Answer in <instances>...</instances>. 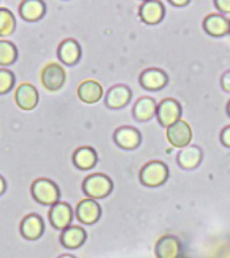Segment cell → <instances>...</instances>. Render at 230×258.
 <instances>
[{
    "instance_id": "obj_1",
    "label": "cell",
    "mask_w": 230,
    "mask_h": 258,
    "mask_svg": "<svg viewBox=\"0 0 230 258\" xmlns=\"http://www.w3.org/2000/svg\"><path fill=\"white\" fill-rule=\"evenodd\" d=\"M31 194L38 203L44 206H54L60 199V188L50 179L40 177L36 179L31 185Z\"/></svg>"
},
{
    "instance_id": "obj_2",
    "label": "cell",
    "mask_w": 230,
    "mask_h": 258,
    "mask_svg": "<svg viewBox=\"0 0 230 258\" xmlns=\"http://www.w3.org/2000/svg\"><path fill=\"white\" fill-rule=\"evenodd\" d=\"M113 188L110 177L104 173H93L84 180L82 189L89 197V199H102L108 197Z\"/></svg>"
},
{
    "instance_id": "obj_3",
    "label": "cell",
    "mask_w": 230,
    "mask_h": 258,
    "mask_svg": "<svg viewBox=\"0 0 230 258\" xmlns=\"http://www.w3.org/2000/svg\"><path fill=\"white\" fill-rule=\"evenodd\" d=\"M168 177V167L161 161H149L141 168L140 181L147 187H159Z\"/></svg>"
},
{
    "instance_id": "obj_4",
    "label": "cell",
    "mask_w": 230,
    "mask_h": 258,
    "mask_svg": "<svg viewBox=\"0 0 230 258\" xmlns=\"http://www.w3.org/2000/svg\"><path fill=\"white\" fill-rule=\"evenodd\" d=\"M40 81L44 88L50 92H56L65 85L66 81V72L65 69L58 63H47L44 64L42 72H40Z\"/></svg>"
},
{
    "instance_id": "obj_5",
    "label": "cell",
    "mask_w": 230,
    "mask_h": 258,
    "mask_svg": "<svg viewBox=\"0 0 230 258\" xmlns=\"http://www.w3.org/2000/svg\"><path fill=\"white\" fill-rule=\"evenodd\" d=\"M182 116V106L177 100L174 98H165L157 105L156 117L159 124L161 126L168 128L172 124H175L177 121L181 120Z\"/></svg>"
},
{
    "instance_id": "obj_6",
    "label": "cell",
    "mask_w": 230,
    "mask_h": 258,
    "mask_svg": "<svg viewBox=\"0 0 230 258\" xmlns=\"http://www.w3.org/2000/svg\"><path fill=\"white\" fill-rule=\"evenodd\" d=\"M191 137H193V131L190 125L183 120L177 121L175 124L167 128V140L177 148H186L190 144Z\"/></svg>"
},
{
    "instance_id": "obj_7",
    "label": "cell",
    "mask_w": 230,
    "mask_h": 258,
    "mask_svg": "<svg viewBox=\"0 0 230 258\" xmlns=\"http://www.w3.org/2000/svg\"><path fill=\"white\" fill-rule=\"evenodd\" d=\"M76 215L84 225H93L101 217V207L94 199H84L77 205Z\"/></svg>"
},
{
    "instance_id": "obj_8",
    "label": "cell",
    "mask_w": 230,
    "mask_h": 258,
    "mask_svg": "<svg viewBox=\"0 0 230 258\" xmlns=\"http://www.w3.org/2000/svg\"><path fill=\"white\" fill-rule=\"evenodd\" d=\"M15 100L16 104L19 105V108H22L23 110H32L38 105L39 94H38L35 86H32L28 82H23L16 89Z\"/></svg>"
},
{
    "instance_id": "obj_9",
    "label": "cell",
    "mask_w": 230,
    "mask_h": 258,
    "mask_svg": "<svg viewBox=\"0 0 230 258\" xmlns=\"http://www.w3.org/2000/svg\"><path fill=\"white\" fill-rule=\"evenodd\" d=\"M48 217H50L51 225L54 226L55 229L65 230L68 229L69 226H70V223H72L73 210L68 203L58 202L56 205L51 206L50 213H48Z\"/></svg>"
},
{
    "instance_id": "obj_10",
    "label": "cell",
    "mask_w": 230,
    "mask_h": 258,
    "mask_svg": "<svg viewBox=\"0 0 230 258\" xmlns=\"http://www.w3.org/2000/svg\"><path fill=\"white\" fill-rule=\"evenodd\" d=\"M113 137H114L116 144L120 148L127 149V151L136 149L141 143L140 132L137 129L132 128V126H121V128L116 129Z\"/></svg>"
},
{
    "instance_id": "obj_11",
    "label": "cell",
    "mask_w": 230,
    "mask_h": 258,
    "mask_svg": "<svg viewBox=\"0 0 230 258\" xmlns=\"http://www.w3.org/2000/svg\"><path fill=\"white\" fill-rule=\"evenodd\" d=\"M132 97V92L125 85H116L109 89L108 94L105 97V104L110 109H121L128 105Z\"/></svg>"
},
{
    "instance_id": "obj_12",
    "label": "cell",
    "mask_w": 230,
    "mask_h": 258,
    "mask_svg": "<svg viewBox=\"0 0 230 258\" xmlns=\"http://www.w3.org/2000/svg\"><path fill=\"white\" fill-rule=\"evenodd\" d=\"M203 28L209 35L219 38L230 34V20L226 19L223 15L210 14L203 20Z\"/></svg>"
},
{
    "instance_id": "obj_13",
    "label": "cell",
    "mask_w": 230,
    "mask_h": 258,
    "mask_svg": "<svg viewBox=\"0 0 230 258\" xmlns=\"http://www.w3.org/2000/svg\"><path fill=\"white\" fill-rule=\"evenodd\" d=\"M168 82V77L160 69H147L141 73L140 84L147 90H160Z\"/></svg>"
},
{
    "instance_id": "obj_14",
    "label": "cell",
    "mask_w": 230,
    "mask_h": 258,
    "mask_svg": "<svg viewBox=\"0 0 230 258\" xmlns=\"http://www.w3.org/2000/svg\"><path fill=\"white\" fill-rule=\"evenodd\" d=\"M140 18L147 24H157L164 18V6L157 0L144 2L140 6Z\"/></svg>"
},
{
    "instance_id": "obj_15",
    "label": "cell",
    "mask_w": 230,
    "mask_h": 258,
    "mask_svg": "<svg viewBox=\"0 0 230 258\" xmlns=\"http://www.w3.org/2000/svg\"><path fill=\"white\" fill-rule=\"evenodd\" d=\"M102 86H101L97 81L86 80L81 82L78 89H77V94L80 97L81 101H84L85 104H96L100 101L102 97Z\"/></svg>"
},
{
    "instance_id": "obj_16",
    "label": "cell",
    "mask_w": 230,
    "mask_h": 258,
    "mask_svg": "<svg viewBox=\"0 0 230 258\" xmlns=\"http://www.w3.org/2000/svg\"><path fill=\"white\" fill-rule=\"evenodd\" d=\"M20 233L26 239H38L43 233V221L38 214H30L20 223Z\"/></svg>"
},
{
    "instance_id": "obj_17",
    "label": "cell",
    "mask_w": 230,
    "mask_h": 258,
    "mask_svg": "<svg viewBox=\"0 0 230 258\" xmlns=\"http://www.w3.org/2000/svg\"><path fill=\"white\" fill-rule=\"evenodd\" d=\"M156 258H178L181 254V243L172 235H164L155 246Z\"/></svg>"
},
{
    "instance_id": "obj_18",
    "label": "cell",
    "mask_w": 230,
    "mask_h": 258,
    "mask_svg": "<svg viewBox=\"0 0 230 258\" xmlns=\"http://www.w3.org/2000/svg\"><path fill=\"white\" fill-rule=\"evenodd\" d=\"M58 58L65 64H76L81 58V47L74 39H65L58 47Z\"/></svg>"
},
{
    "instance_id": "obj_19",
    "label": "cell",
    "mask_w": 230,
    "mask_h": 258,
    "mask_svg": "<svg viewBox=\"0 0 230 258\" xmlns=\"http://www.w3.org/2000/svg\"><path fill=\"white\" fill-rule=\"evenodd\" d=\"M86 241V231L80 226H69L61 235V243L68 249H77Z\"/></svg>"
},
{
    "instance_id": "obj_20",
    "label": "cell",
    "mask_w": 230,
    "mask_h": 258,
    "mask_svg": "<svg viewBox=\"0 0 230 258\" xmlns=\"http://www.w3.org/2000/svg\"><path fill=\"white\" fill-rule=\"evenodd\" d=\"M46 12V6L42 0H24L19 6V14L27 22L39 20Z\"/></svg>"
},
{
    "instance_id": "obj_21",
    "label": "cell",
    "mask_w": 230,
    "mask_h": 258,
    "mask_svg": "<svg viewBox=\"0 0 230 258\" xmlns=\"http://www.w3.org/2000/svg\"><path fill=\"white\" fill-rule=\"evenodd\" d=\"M202 151L197 145L186 147L178 153V163L183 169H194L201 164Z\"/></svg>"
},
{
    "instance_id": "obj_22",
    "label": "cell",
    "mask_w": 230,
    "mask_h": 258,
    "mask_svg": "<svg viewBox=\"0 0 230 258\" xmlns=\"http://www.w3.org/2000/svg\"><path fill=\"white\" fill-rule=\"evenodd\" d=\"M73 163L77 168L86 171L92 169L97 164V153L90 147H81L73 155Z\"/></svg>"
},
{
    "instance_id": "obj_23",
    "label": "cell",
    "mask_w": 230,
    "mask_h": 258,
    "mask_svg": "<svg viewBox=\"0 0 230 258\" xmlns=\"http://www.w3.org/2000/svg\"><path fill=\"white\" fill-rule=\"evenodd\" d=\"M157 105L151 97H143L133 106V117L139 121H147L156 114Z\"/></svg>"
},
{
    "instance_id": "obj_24",
    "label": "cell",
    "mask_w": 230,
    "mask_h": 258,
    "mask_svg": "<svg viewBox=\"0 0 230 258\" xmlns=\"http://www.w3.org/2000/svg\"><path fill=\"white\" fill-rule=\"evenodd\" d=\"M15 16L8 8L0 7V36L11 35L15 31Z\"/></svg>"
},
{
    "instance_id": "obj_25",
    "label": "cell",
    "mask_w": 230,
    "mask_h": 258,
    "mask_svg": "<svg viewBox=\"0 0 230 258\" xmlns=\"http://www.w3.org/2000/svg\"><path fill=\"white\" fill-rule=\"evenodd\" d=\"M18 58V50L12 42L8 40H0V64L7 66L12 64Z\"/></svg>"
},
{
    "instance_id": "obj_26",
    "label": "cell",
    "mask_w": 230,
    "mask_h": 258,
    "mask_svg": "<svg viewBox=\"0 0 230 258\" xmlns=\"http://www.w3.org/2000/svg\"><path fill=\"white\" fill-rule=\"evenodd\" d=\"M14 84H15L14 73L7 69H0V94L10 92Z\"/></svg>"
},
{
    "instance_id": "obj_27",
    "label": "cell",
    "mask_w": 230,
    "mask_h": 258,
    "mask_svg": "<svg viewBox=\"0 0 230 258\" xmlns=\"http://www.w3.org/2000/svg\"><path fill=\"white\" fill-rule=\"evenodd\" d=\"M214 4L223 14H230V0H215Z\"/></svg>"
},
{
    "instance_id": "obj_28",
    "label": "cell",
    "mask_w": 230,
    "mask_h": 258,
    "mask_svg": "<svg viewBox=\"0 0 230 258\" xmlns=\"http://www.w3.org/2000/svg\"><path fill=\"white\" fill-rule=\"evenodd\" d=\"M221 143L225 145V147L230 148V125L229 126H226V128L221 132Z\"/></svg>"
},
{
    "instance_id": "obj_29",
    "label": "cell",
    "mask_w": 230,
    "mask_h": 258,
    "mask_svg": "<svg viewBox=\"0 0 230 258\" xmlns=\"http://www.w3.org/2000/svg\"><path fill=\"white\" fill-rule=\"evenodd\" d=\"M221 85L223 90L227 93H230V70L229 72H226L223 76H222V80H221Z\"/></svg>"
},
{
    "instance_id": "obj_30",
    "label": "cell",
    "mask_w": 230,
    "mask_h": 258,
    "mask_svg": "<svg viewBox=\"0 0 230 258\" xmlns=\"http://www.w3.org/2000/svg\"><path fill=\"white\" fill-rule=\"evenodd\" d=\"M169 4H171V6H177V7H182V6L189 4V2H187V0H183V2H174V0H169Z\"/></svg>"
},
{
    "instance_id": "obj_31",
    "label": "cell",
    "mask_w": 230,
    "mask_h": 258,
    "mask_svg": "<svg viewBox=\"0 0 230 258\" xmlns=\"http://www.w3.org/2000/svg\"><path fill=\"white\" fill-rule=\"evenodd\" d=\"M6 191V180L3 179V176H0V195Z\"/></svg>"
},
{
    "instance_id": "obj_32",
    "label": "cell",
    "mask_w": 230,
    "mask_h": 258,
    "mask_svg": "<svg viewBox=\"0 0 230 258\" xmlns=\"http://www.w3.org/2000/svg\"><path fill=\"white\" fill-rule=\"evenodd\" d=\"M60 258H74L73 255H69V254H65V255H61Z\"/></svg>"
},
{
    "instance_id": "obj_33",
    "label": "cell",
    "mask_w": 230,
    "mask_h": 258,
    "mask_svg": "<svg viewBox=\"0 0 230 258\" xmlns=\"http://www.w3.org/2000/svg\"><path fill=\"white\" fill-rule=\"evenodd\" d=\"M227 114L230 116V101H229V104H227Z\"/></svg>"
}]
</instances>
